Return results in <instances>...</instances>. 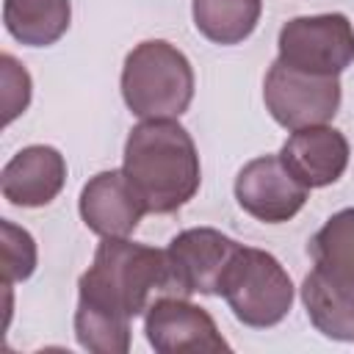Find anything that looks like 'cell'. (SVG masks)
Returning <instances> with one entry per match:
<instances>
[{
  "label": "cell",
  "instance_id": "15",
  "mask_svg": "<svg viewBox=\"0 0 354 354\" xmlns=\"http://www.w3.org/2000/svg\"><path fill=\"white\" fill-rule=\"evenodd\" d=\"M194 25L213 44H241L260 22L263 0H194Z\"/></svg>",
  "mask_w": 354,
  "mask_h": 354
},
{
  "label": "cell",
  "instance_id": "10",
  "mask_svg": "<svg viewBox=\"0 0 354 354\" xmlns=\"http://www.w3.org/2000/svg\"><path fill=\"white\" fill-rule=\"evenodd\" d=\"M144 332L149 346L160 354L230 348L213 315L188 301V296H158L144 313Z\"/></svg>",
  "mask_w": 354,
  "mask_h": 354
},
{
  "label": "cell",
  "instance_id": "11",
  "mask_svg": "<svg viewBox=\"0 0 354 354\" xmlns=\"http://www.w3.org/2000/svg\"><path fill=\"white\" fill-rule=\"evenodd\" d=\"M80 218L100 238H130L147 213L144 199L122 169L94 174L80 191Z\"/></svg>",
  "mask_w": 354,
  "mask_h": 354
},
{
  "label": "cell",
  "instance_id": "1",
  "mask_svg": "<svg viewBox=\"0 0 354 354\" xmlns=\"http://www.w3.org/2000/svg\"><path fill=\"white\" fill-rule=\"evenodd\" d=\"M158 296H177L166 249L102 238L77 279V343L94 354H127L130 321L144 315Z\"/></svg>",
  "mask_w": 354,
  "mask_h": 354
},
{
  "label": "cell",
  "instance_id": "16",
  "mask_svg": "<svg viewBox=\"0 0 354 354\" xmlns=\"http://www.w3.org/2000/svg\"><path fill=\"white\" fill-rule=\"evenodd\" d=\"M3 232V288L14 282H25L36 271V241L28 230L17 227L14 221H0Z\"/></svg>",
  "mask_w": 354,
  "mask_h": 354
},
{
  "label": "cell",
  "instance_id": "2",
  "mask_svg": "<svg viewBox=\"0 0 354 354\" xmlns=\"http://www.w3.org/2000/svg\"><path fill=\"white\" fill-rule=\"evenodd\" d=\"M122 171L147 205V213H177L202 183L199 152L177 119H141L124 141Z\"/></svg>",
  "mask_w": 354,
  "mask_h": 354
},
{
  "label": "cell",
  "instance_id": "5",
  "mask_svg": "<svg viewBox=\"0 0 354 354\" xmlns=\"http://www.w3.org/2000/svg\"><path fill=\"white\" fill-rule=\"evenodd\" d=\"M218 296H224L232 315L243 326L268 329L290 313L293 282L271 252L238 246L221 277Z\"/></svg>",
  "mask_w": 354,
  "mask_h": 354
},
{
  "label": "cell",
  "instance_id": "4",
  "mask_svg": "<svg viewBox=\"0 0 354 354\" xmlns=\"http://www.w3.org/2000/svg\"><path fill=\"white\" fill-rule=\"evenodd\" d=\"M122 97L138 119H177L194 100V69L171 41L136 44L122 66Z\"/></svg>",
  "mask_w": 354,
  "mask_h": 354
},
{
  "label": "cell",
  "instance_id": "17",
  "mask_svg": "<svg viewBox=\"0 0 354 354\" xmlns=\"http://www.w3.org/2000/svg\"><path fill=\"white\" fill-rule=\"evenodd\" d=\"M0 75H3V124H11L30 105V75L8 53H3L0 58Z\"/></svg>",
  "mask_w": 354,
  "mask_h": 354
},
{
  "label": "cell",
  "instance_id": "6",
  "mask_svg": "<svg viewBox=\"0 0 354 354\" xmlns=\"http://www.w3.org/2000/svg\"><path fill=\"white\" fill-rule=\"evenodd\" d=\"M340 75H315L282 64L268 66L263 80V102L277 124L285 130H301L326 124L340 108Z\"/></svg>",
  "mask_w": 354,
  "mask_h": 354
},
{
  "label": "cell",
  "instance_id": "9",
  "mask_svg": "<svg viewBox=\"0 0 354 354\" xmlns=\"http://www.w3.org/2000/svg\"><path fill=\"white\" fill-rule=\"evenodd\" d=\"M310 188L299 183L279 155H260L249 160L235 177L238 205L263 224L290 221L307 202Z\"/></svg>",
  "mask_w": 354,
  "mask_h": 354
},
{
  "label": "cell",
  "instance_id": "14",
  "mask_svg": "<svg viewBox=\"0 0 354 354\" xmlns=\"http://www.w3.org/2000/svg\"><path fill=\"white\" fill-rule=\"evenodd\" d=\"M72 19L69 0H3V25L25 47L55 44Z\"/></svg>",
  "mask_w": 354,
  "mask_h": 354
},
{
  "label": "cell",
  "instance_id": "13",
  "mask_svg": "<svg viewBox=\"0 0 354 354\" xmlns=\"http://www.w3.org/2000/svg\"><path fill=\"white\" fill-rule=\"evenodd\" d=\"M66 183V160L55 147L30 144L0 171V191L17 207L50 205Z\"/></svg>",
  "mask_w": 354,
  "mask_h": 354
},
{
  "label": "cell",
  "instance_id": "3",
  "mask_svg": "<svg viewBox=\"0 0 354 354\" xmlns=\"http://www.w3.org/2000/svg\"><path fill=\"white\" fill-rule=\"evenodd\" d=\"M310 274L301 301L310 324L329 340L354 343V207L337 210L310 238Z\"/></svg>",
  "mask_w": 354,
  "mask_h": 354
},
{
  "label": "cell",
  "instance_id": "8",
  "mask_svg": "<svg viewBox=\"0 0 354 354\" xmlns=\"http://www.w3.org/2000/svg\"><path fill=\"white\" fill-rule=\"evenodd\" d=\"M238 246V241L213 227H191L177 232L166 246L177 296H218L221 277Z\"/></svg>",
  "mask_w": 354,
  "mask_h": 354
},
{
  "label": "cell",
  "instance_id": "12",
  "mask_svg": "<svg viewBox=\"0 0 354 354\" xmlns=\"http://www.w3.org/2000/svg\"><path fill=\"white\" fill-rule=\"evenodd\" d=\"M279 158L307 188H326L337 183L348 166V141L329 124H313L290 130Z\"/></svg>",
  "mask_w": 354,
  "mask_h": 354
},
{
  "label": "cell",
  "instance_id": "7",
  "mask_svg": "<svg viewBox=\"0 0 354 354\" xmlns=\"http://www.w3.org/2000/svg\"><path fill=\"white\" fill-rule=\"evenodd\" d=\"M279 61L315 75H340L354 64V25L346 14L293 17L279 28Z\"/></svg>",
  "mask_w": 354,
  "mask_h": 354
}]
</instances>
